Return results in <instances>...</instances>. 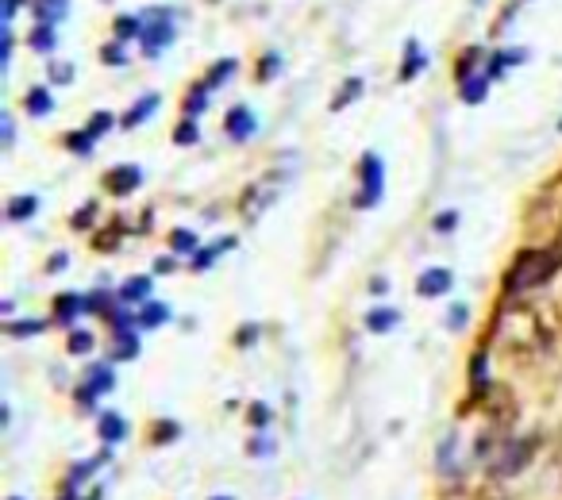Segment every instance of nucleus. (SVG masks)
<instances>
[{"instance_id": "obj_24", "label": "nucleus", "mask_w": 562, "mask_h": 500, "mask_svg": "<svg viewBox=\"0 0 562 500\" xmlns=\"http://www.w3.org/2000/svg\"><path fill=\"white\" fill-rule=\"evenodd\" d=\"M66 147L73 150V154H93V147H97V139L89 135V131H70L66 135Z\"/></svg>"}, {"instance_id": "obj_32", "label": "nucleus", "mask_w": 562, "mask_h": 500, "mask_svg": "<svg viewBox=\"0 0 562 500\" xmlns=\"http://www.w3.org/2000/svg\"><path fill=\"white\" fill-rule=\"evenodd\" d=\"M466 319H470V308H466V304H455L451 316H447V327H451V331H463Z\"/></svg>"}, {"instance_id": "obj_31", "label": "nucleus", "mask_w": 562, "mask_h": 500, "mask_svg": "<svg viewBox=\"0 0 562 500\" xmlns=\"http://www.w3.org/2000/svg\"><path fill=\"white\" fill-rule=\"evenodd\" d=\"M123 235V224L116 220V224H112V231H108V235H100V239H93V247L97 250H112V247H116V239Z\"/></svg>"}, {"instance_id": "obj_39", "label": "nucleus", "mask_w": 562, "mask_h": 500, "mask_svg": "<svg viewBox=\"0 0 562 500\" xmlns=\"http://www.w3.org/2000/svg\"><path fill=\"white\" fill-rule=\"evenodd\" d=\"M135 351H139V346H135V339L127 335V339H120V351H116V358H135Z\"/></svg>"}, {"instance_id": "obj_46", "label": "nucleus", "mask_w": 562, "mask_h": 500, "mask_svg": "<svg viewBox=\"0 0 562 500\" xmlns=\"http://www.w3.org/2000/svg\"><path fill=\"white\" fill-rule=\"evenodd\" d=\"M212 500H232V496H212Z\"/></svg>"}, {"instance_id": "obj_14", "label": "nucleus", "mask_w": 562, "mask_h": 500, "mask_svg": "<svg viewBox=\"0 0 562 500\" xmlns=\"http://www.w3.org/2000/svg\"><path fill=\"white\" fill-rule=\"evenodd\" d=\"M397 312H393V308H374V312L366 316V331H374V335H386V331H393L397 327Z\"/></svg>"}, {"instance_id": "obj_33", "label": "nucleus", "mask_w": 562, "mask_h": 500, "mask_svg": "<svg viewBox=\"0 0 562 500\" xmlns=\"http://www.w3.org/2000/svg\"><path fill=\"white\" fill-rule=\"evenodd\" d=\"M455 224H458V212H439L436 220H431V227H436L439 235H451V231H455Z\"/></svg>"}, {"instance_id": "obj_28", "label": "nucleus", "mask_w": 562, "mask_h": 500, "mask_svg": "<svg viewBox=\"0 0 562 500\" xmlns=\"http://www.w3.org/2000/svg\"><path fill=\"white\" fill-rule=\"evenodd\" d=\"M354 93H362V77H351V81L347 85H343V93H336V100H331V108H347V100L354 97Z\"/></svg>"}, {"instance_id": "obj_10", "label": "nucleus", "mask_w": 562, "mask_h": 500, "mask_svg": "<svg viewBox=\"0 0 562 500\" xmlns=\"http://www.w3.org/2000/svg\"><path fill=\"white\" fill-rule=\"evenodd\" d=\"M23 112L35 115V120H43V115L55 112V100H50V89H43V85L28 89V97H23Z\"/></svg>"}, {"instance_id": "obj_27", "label": "nucleus", "mask_w": 562, "mask_h": 500, "mask_svg": "<svg viewBox=\"0 0 562 500\" xmlns=\"http://www.w3.org/2000/svg\"><path fill=\"white\" fill-rule=\"evenodd\" d=\"M174 143H177V147H193V143H197V123H193V120H182V123H177V127H174Z\"/></svg>"}, {"instance_id": "obj_2", "label": "nucleus", "mask_w": 562, "mask_h": 500, "mask_svg": "<svg viewBox=\"0 0 562 500\" xmlns=\"http://www.w3.org/2000/svg\"><path fill=\"white\" fill-rule=\"evenodd\" d=\"M274 200H277V177L266 174V177H259V182H254L251 189H243V200H239L243 220H247V224H259Z\"/></svg>"}, {"instance_id": "obj_34", "label": "nucleus", "mask_w": 562, "mask_h": 500, "mask_svg": "<svg viewBox=\"0 0 562 500\" xmlns=\"http://www.w3.org/2000/svg\"><path fill=\"white\" fill-rule=\"evenodd\" d=\"M116 35H120V38H132V35H143V23H139V20H132V16H127V20L120 16V20H116Z\"/></svg>"}, {"instance_id": "obj_4", "label": "nucleus", "mask_w": 562, "mask_h": 500, "mask_svg": "<svg viewBox=\"0 0 562 500\" xmlns=\"http://www.w3.org/2000/svg\"><path fill=\"white\" fill-rule=\"evenodd\" d=\"M381 185H386V170H381L378 154H362V192H359V208H374L381 200Z\"/></svg>"}, {"instance_id": "obj_21", "label": "nucleus", "mask_w": 562, "mask_h": 500, "mask_svg": "<svg viewBox=\"0 0 562 500\" xmlns=\"http://www.w3.org/2000/svg\"><path fill=\"white\" fill-rule=\"evenodd\" d=\"M97 220V200H85L78 212H73V220H70V227L73 231H89V224Z\"/></svg>"}, {"instance_id": "obj_35", "label": "nucleus", "mask_w": 562, "mask_h": 500, "mask_svg": "<svg viewBox=\"0 0 562 500\" xmlns=\"http://www.w3.org/2000/svg\"><path fill=\"white\" fill-rule=\"evenodd\" d=\"M39 331H43L39 319H31V324H8V335H16V339H23V335H39Z\"/></svg>"}, {"instance_id": "obj_44", "label": "nucleus", "mask_w": 562, "mask_h": 500, "mask_svg": "<svg viewBox=\"0 0 562 500\" xmlns=\"http://www.w3.org/2000/svg\"><path fill=\"white\" fill-rule=\"evenodd\" d=\"M370 292H378V297H381V292H386V277H374V281H370Z\"/></svg>"}, {"instance_id": "obj_6", "label": "nucleus", "mask_w": 562, "mask_h": 500, "mask_svg": "<svg viewBox=\"0 0 562 500\" xmlns=\"http://www.w3.org/2000/svg\"><path fill=\"white\" fill-rule=\"evenodd\" d=\"M224 131L235 139V143H243V139H251L254 131H259V120H254V112L247 105H235L232 112L224 115Z\"/></svg>"}, {"instance_id": "obj_29", "label": "nucleus", "mask_w": 562, "mask_h": 500, "mask_svg": "<svg viewBox=\"0 0 562 500\" xmlns=\"http://www.w3.org/2000/svg\"><path fill=\"white\" fill-rule=\"evenodd\" d=\"M93 351V331H73L70 335V354H89Z\"/></svg>"}, {"instance_id": "obj_15", "label": "nucleus", "mask_w": 562, "mask_h": 500, "mask_svg": "<svg viewBox=\"0 0 562 500\" xmlns=\"http://www.w3.org/2000/svg\"><path fill=\"white\" fill-rule=\"evenodd\" d=\"M55 312H58V324H73V319L85 312V297H73V292H66V297H58Z\"/></svg>"}, {"instance_id": "obj_13", "label": "nucleus", "mask_w": 562, "mask_h": 500, "mask_svg": "<svg viewBox=\"0 0 562 500\" xmlns=\"http://www.w3.org/2000/svg\"><path fill=\"white\" fill-rule=\"evenodd\" d=\"M97 431H100V439H105V443H120L123 435H127V423L116 412H105V416L97 419Z\"/></svg>"}, {"instance_id": "obj_40", "label": "nucleus", "mask_w": 562, "mask_h": 500, "mask_svg": "<svg viewBox=\"0 0 562 500\" xmlns=\"http://www.w3.org/2000/svg\"><path fill=\"white\" fill-rule=\"evenodd\" d=\"M251 419H254V423H259V428H262V423L270 419V408H266V404H251Z\"/></svg>"}, {"instance_id": "obj_12", "label": "nucleus", "mask_w": 562, "mask_h": 500, "mask_svg": "<svg viewBox=\"0 0 562 500\" xmlns=\"http://www.w3.org/2000/svg\"><path fill=\"white\" fill-rule=\"evenodd\" d=\"M485 89H490V77H485V73H470V77H463V81H458V93H463L466 105H481V100H485Z\"/></svg>"}, {"instance_id": "obj_3", "label": "nucleus", "mask_w": 562, "mask_h": 500, "mask_svg": "<svg viewBox=\"0 0 562 500\" xmlns=\"http://www.w3.org/2000/svg\"><path fill=\"white\" fill-rule=\"evenodd\" d=\"M170 38H174V16H170V8H158L155 16L143 23V55H150V58L162 55Z\"/></svg>"}, {"instance_id": "obj_16", "label": "nucleus", "mask_w": 562, "mask_h": 500, "mask_svg": "<svg viewBox=\"0 0 562 500\" xmlns=\"http://www.w3.org/2000/svg\"><path fill=\"white\" fill-rule=\"evenodd\" d=\"M235 70H239L235 58H220V62H216V66L209 70V77H204V85H209V89H220V85H227V77H232Z\"/></svg>"}, {"instance_id": "obj_23", "label": "nucleus", "mask_w": 562, "mask_h": 500, "mask_svg": "<svg viewBox=\"0 0 562 500\" xmlns=\"http://www.w3.org/2000/svg\"><path fill=\"white\" fill-rule=\"evenodd\" d=\"M166 319H170V308H166V304H147L139 324H143V327H162Z\"/></svg>"}, {"instance_id": "obj_8", "label": "nucleus", "mask_w": 562, "mask_h": 500, "mask_svg": "<svg viewBox=\"0 0 562 500\" xmlns=\"http://www.w3.org/2000/svg\"><path fill=\"white\" fill-rule=\"evenodd\" d=\"M35 212H39V197H35V192H20V197L8 200L4 220H8V224H23V220H31Z\"/></svg>"}, {"instance_id": "obj_20", "label": "nucleus", "mask_w": 562, "mask_h": 500, "mask_svg": "<svg viewBox=\"0 0 562 500\" xmlns=\"http://www.w3.org/2000/svg\"><path fill=\"white\" fill-rule=\"evenodd\" d=\"M204 100H209V85H197L193 93L185 97V115H189V120H197V115L204 112Z\"/></svg>"}, {"instance_id": "obj_48", "label": "nucleus", "mask_w": 562, "mask_h": 500, "mask_svg": "<svg viewBox=\"0 0 562 500\" xmlns=\"http://www.w3.org/2000/svg\"><path fill=\"white\" fill-rule=\"evenodd\" d=\"M558 127H562V123H558Z\"/></svg>"}, {"instance_id": "obj_11", "label": "nucleus", "mask_w": 562, "mask_h": 500, "mask_svg": "<svg viewBox=\"0 0 562 500\" xmlns=\"http://www.w3.org/2000/svg\"><path fill=\"white\" fill-rule=\"evenodd\" d=\"M66 0H31V12H35V20L47 23V28H55L58 20H66Z\"/></svg>"}, {"instance_id": "obj_18", "label": "nucleus", "mask_w": 562, "mask_h": 500, "mask_svg": "<svg viewBox=\"0 0 562 500\" xmlns=\"http://www.w3.org/2000/svg\"><path fill=\"white\" fill-rule=\"evenodd\" d=\"M150 292V277H127L120 285V301H143Z\"/></svg>"}, {"instance_id": "obj_43", "label": "nucleus", "mask_w": 562, "mask_h": 500, "mask_svg": "<svg viewBox=\"0 0 562 500\" xmlns=\"http://www.w3.org/2000/svg\"><path fill=\"white\" fill-rule=\"evenodd\" d=\"M174 266H177V262L170 258V254H166V258H158V262H155V274H174Z\"/></svg>"}, {"instance_id": "obj_36", "label": "nucleus", "mask_w": 562, "mask_h": 500, "mask_svg": "<svg viewBox=\"0 0 562 500\" xmlns=\"http://www.w3.org/2000/svg\"><path fill=\"white\" fill-rule=\"evenodd\" d=\"M73 81V70L62 62V66H50V85H70Z\"/></svg>"}, {"instance_id": "obj_42", "label": "nucleus", "mask_w": 562, "mask_h": 500, "mask_svg": "<svg viewBox=\"0 0 562 500\" xmlns=\"http://www.w3.org/2000/svg\"><path fill=\"white\" fill-rule=\"evenodd\" d=\"M174 435H177V428H174V423H162L158 431L150 428V439H174Z\"/></svg>"}, {"instance_id": "obj_1", "label": "nucleus", "mask_w": 562, "mask_h": 500, "mask_svg": "<svg viewBox=\"0 0 562 500\" xmlns=\"http://www.w3.org/2000/svg\"><path fill=\"white\" fill-rule=\"evenodd\" d=\"M562 269V254L558 250H524L516 254V262L508 266L505 274V292H532L540 289L543 281H551L555 274Z\"/></svg>"}, {"instance_id": "obj_17", "label": "nucleus", "mask_w": 562, "mask_h": 500, "mask_svg": "<svg viewBox=\"0 0 562 500\" xmlns=\"http://www.w3.org/2000/svg\"><path fill=\"white\" fill-rule=\"evenodd\" d=\"M404 55H408V62H404V66H401V81H413V77L420 73V70H424V55H420V47H416V38H413V43H408L404 47Z\"/></svg>"}, {"instance_id": "obj_41", "label": "nucleus", "mask_w": 562, "mask_h": 500, "mask_svg": "<svg viewBox=\"0 0 562 500\" xmlns=\"http://www.w3.org/2000/svg\"><path fill=\"white\" fill-rule=\"evenodd\" d=\"M66 262H70V254L62 250V254H50V262H47V269L55 274V269H66Z\"/></svg>"}, {"instance_id": "obj_45", "label": "nucleus", "mask_w": 562, "mask_h": 500, "mask_svg": "<svg viewBox=\"0 0 562 500\" xmlns=\"http://www.w3.org/2000/svg\"><path fill=\"white\" fill-rule=\"evenodd\" d=\"M16 4H20V0H4V20L16 16Z\"/></svg>"}, {"instance_id": "obj_9", "label": "nucleus", "mask_w": 562, "mask_h": 500, "mask_svg": "<svg viewBox=\"0 0 562 500\" xmlns=\"http://www.w3.org/2000/svg\"><path fill=\"white\" fill-rule=\"evenodd\" d=\"M158 105H162L158 93H143V97L135 100V108H132V112H123V115H120V127H139V123L147 120V115H155V112H158Z\"/></svg>"}, {"instance_id": "obj_7", "label": "nucleus", "mask_w": 562, "mask_h": 500, "mask_svg": "<svg viewBox=\"0 0 562 500\" xmlns=\"http://www.w3.org/2000/svg\"><path fill=\"white\" fill-rule=\"evenodd\" d=\"M451 285H455V277H451V269H443V266H431L416 277L420 297H443V292H451Z\"/></svg>"}, {"instance_id": "obj_25", "label": "nucleus", "mask_w": 562, "mask_h": 500, "mask_svg": "<svg viewBox=\"0 0 562 500\" xmlns=\"http://www.w3.org/2000/svg\"><path fill=\"white\" fill-rule=\"evenodd\" d=\"M89 389H93V393H108L112 389V369L108 366L89 369Z\"/></svg>"}, {"instance_id": "obj_22", "label": "nucleus", "mask_w": 562, "mask_h": 500, "mask_svg": "<svg viewBox=\"0 0 562 500\" xmlns=\"http://www.w3.org/2000/svg\"><path fill=\"white\" fill-rule=\"evenodd\" d=\"M170 247H174V254H197V235L193 231H174Z\"/></svg>"}, {"instance_id": "obj_30", "label": "nucleus", "mask_w": 562, "mask_h": 500, "mask_svg": "<svg viewBox=\"0 0 562 500\" xmlns=\"http://www.w3.org/2000/svg\"><path fill=\"white\" fill-rule=\"evenodd\" d=\"M112 123H116V120H112V115H108V112H97V115H93V120H89V127H85V131H89V135H93V139H100V135H105V131H108V127H112Z\"/></svg>"}, {"instance_id": "obj_19", "label": "nucleus", "mask_w": 562, "mask_h": 500, "mask_svg": "<svg viewBox=\"0 0 562 500\" xmlns=\"http://www.w3.org/2000/svg\"><path fill=\"white\" fill-rule=\"evenodd\" d=\"M28 43H31V50H39V55H50V50H55V28L39 23V28L28 35Z\"/></svg>"}, {"instance_id": "obj_38", "label": "nucleus", "mask_w": 562, "mask_h": 500, "mask_svg": "<svg viewBox=\"0 0 562 500\" xmlns=\"http://www.w3.org/2000/svg\"><path fill=\"white\" fill-rule=\"evenodd\" d=\"M274 66H281V58H277V55H266V58H262V66H259V70H262V73H259L262 81H270V77H274V73H270Z\"/></svg>"}, {"instance_id": "obj_47", "label": "nucleus", "mask_w": 562, "mask_h": 500, "mask_svg": "<svg viewBox=\"0 0 562 500\" xmlns=\"http://www.w3.org/2000/svg\"><path fill=\"white\" fill-rule=\"evenodd\" d=\"M12 500H20V496H12Z\"/></svg>"}, {"instance_id": "obj_5", "label": "nucleus", "mask_w": 562, "mask_h": 500, "mask_svg": "<svg viewBox=\"0 0 562 500\" xmlns=\"http://www.w3.org/2000/svg\"><path fill=\"white\" fill-rule=\"evenodd\" d=\"M139 185H143V170L139 165H116L112 174H105V189L112 197H132Z\"/></svg>"}, {"instance_id": "obj_37", "label": "nucleus", "mask_w": 562, "mask_h": 500, "mask_svg": "<svg viewBox=\"0 0 562 500\" xmlns=\"http://www.w3.org/2000/svg\"><path fill=\"white\" fill-rule=\"evenodd\" d=\"M100 58H105V62H108V66H123V62H127V55H123V47H105V50H100Z\"/></svg>"}, {"instance_id": "obj_26", "label": "nucleus", "mask_w": 562, "mask_h": 500, "mask_svg": "<svg viewBox=\"0 0 562 500\" xmlns=\"http://www.w3.org/2000/svg\"><path fill=\"white\" fill-rule=\"evenodd\" d=\"M227 247H232V239H224L220 242V247H209V250H197L193 254V269H209L216 258H220V250H227Z\"/></svg>"}]
</instances>
